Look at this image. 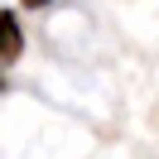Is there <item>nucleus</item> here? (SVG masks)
Wrapping results in <instances>:
<instances>
[{
  "instance_id": "obj_1",
  "label": "nucleus",
  "mask_w": 159,
  "mask_h": 159,
  "mask_svg": "<svg viewBox=\"0 0 159 159\" xmlns=\"http://www.w3.org/2000/svg\"><path fill=\"white\" fill-rule=\"evenodd\" d=\"M24 58V29H20V15L15 10H0V68Z\"/></svg>"
},
{
  "instance_id": "obj_2",
  "label": "nucleus",
  "mask_w": 159,
  "mask_h": 159,
  "mask_svg": "<svg viewBox=\"0 0 159 159\" xmlns=\"http://www.w3.org/2000/svg\"><path fill=\"white\" fill-rule=\"evenodd\" d=\"M20 5H24V10H48L53 0H20Z\"/></svg>"
},
{
  "instance_id": "obj_3",
  "label": "nucleus",
  "mask_w": 159,
  "mask_h": 159,
  "mask_svg": "<svg viewBox=\"0 0 159 159\" xmlns=\"http://www.w3.org/2000/svg\"><path fill=\"white\" fill-rule=\"evenodd\" d=\"M0 92H5V72H0Z\"/></svg>"
}]
</instances>
